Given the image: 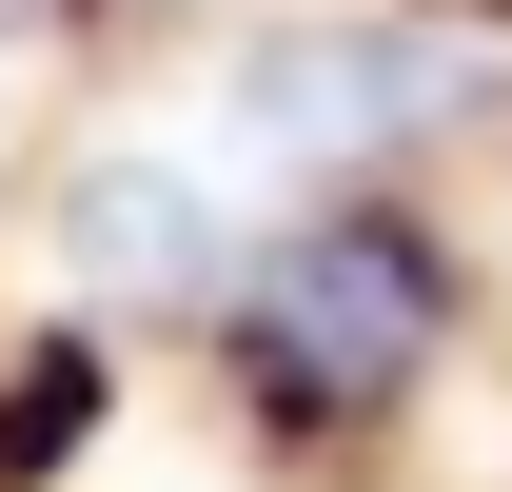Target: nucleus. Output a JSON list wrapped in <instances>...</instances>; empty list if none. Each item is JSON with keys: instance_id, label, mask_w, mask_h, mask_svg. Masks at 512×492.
<instances>
[{"instance_id": "nucleus-3", "label": "nucleus", "mask_w": 512, "mask_h": 492, "mask_svg": "<svg viewBox=\"0 0 512 492\" xmlns=\"http://www.w3.org/2000/svg\"><path fill=\"white\" fill-rule=\"evenodd\" d=\"M60 256H79V296H138V315H217L237 296V237H217V197L178 158H79Z\"/></svg>"}, {"instance_id": "nucleus-4", "label": "nucleus", "mask_w": 512, "mask_h": 492, "mask_svg": "<svg viewBox=\"0 0 512 492\" xmlns=\"http://www.w3.org/2000/svg\"><path fill=\"white\" fill-rule=\"evenodd\" d=\"M79 414H99V374H79V355H40L20 394H0V492H20V473H60V453H79Z\"/></svg>"}, {"instance_id": "nucleus-2", "label": "nucleus", "mask_w": 512, "mask_h": 492, "mask_svg": "<svg viewBox=\"0 0 512 492\" xmlns=\"http://www.w3.org/2000/svg\"><path fill=\"white\" fill-rule=\"evenodd\" d=\"M453 99H473V60H453L434 20H296V40L237 60V119L296 138V158H394V138H434Z\"/></svg>"}, {"instance_id": "nucleus-1", "label": "nucleus", "mask_w": 512, "mask_h": 492, "mask_svg": "<svg viewBox=\"0 0 512 492\" xmlns=\"http://www.w3.org/2000/svg\"><path fill=\"white\" fill-rule=\"evenodd\" d=\"M237 394H256V433H296V453H335V433H375L414 374H434V335H453V276H434V237L414 217H296L276 256H237Z\"/></svg>"}, {"instance_id": "nucleus-5", "label": "nucleus", "mask_w": 512, "mask_h": 492, "mask_svg": "<svg viewBox=\"0 0 512 492\" xmlns=\"http://www.w3.org/2000/svg\"><path fill=\"white\" fill-rule=\"evenodd\" d=\"M493 20H512V0H493Z\"/></svg>"}]
</instances>
